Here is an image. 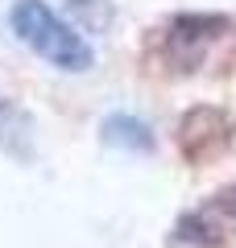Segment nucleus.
Returning <instances> with one entry per match:
<instances>
[{
    "label": "nucleus",
    "instance_id": "2",
    "mask_svg": "<svg viewBox=\"0 0 236 248\" xmlns=\"http://www.w3.org/2000/svg\"><path fill=\"white\" fill-rule=\"evenodd\" d=\"M236 124L224 108H191L178 124V149L191 166H207L219 153H228Z\"/></svg>",
    "mask_w": 236,
    "mask_h": 248
},
{
    "label": "nucleus",
    "instance_id": "4",
    "mask_svg": "<svg viewBox=\"0 0 236 248\" xmlns=\"http://www.w3.org/2000/svg\"><path fill=\"white\" fill-rule=\"evenodd\" d=\"M104 141H108V145H120V149L141 153V149H149V145H153V137H149V124H145V120L116 112V116H108V120H104Z\"/></svg>",
    "mask_w": 236,
    "mask_h": 248
},
{
    "label": "nucleus",
    "instance_id": "3",
    "mask_svg": "<svg viewBox=\"0 0 236 248\" xmlns=\"http://www.w3.org/2000/svg\"><path fill=\"white\" fill-rule=\"evenodd\" d=\"M219 29H228L224 17H178L162 37L166 62L174 71H195L203 62V54H207V46L219 37Z\"/></svg>",
    "mask_w": 236,
    "mask_h": 248
},
{
    "label": "nucleus",
    "instance_id": "5",
    "mask_svg": "<svg viewBox=\"0 0 236 248\" xmlns=\"http://www.w3.org/2000/svg\"><path fill=\"white\" fill-rule=\"evenodd\" d=\"M29 133H34V124L21 108H13L9 99H0V149L4 153H29Z\"/></svg>",
    "mask_w": 236,
    "mask_h": 248
},
{
    "label": "nucleus",
    "instance_id": "1",
    "mask_svg": "<svg viewBox=\"0 0 236 248\" xmlns=\"http://www.w3.org/2000/svg\"><path fill=\"white\" fill-rule=\"evenodd\" d=\"M9 25L37 58H46L58 71H91L96 50L75 25L58 17L46 0H17L9 9Z\"/></svg>",
    "mask_w": 236,
    "mask_h": 248
}]
</instances>
